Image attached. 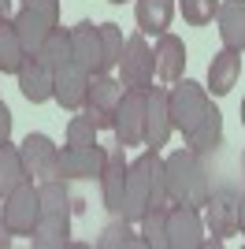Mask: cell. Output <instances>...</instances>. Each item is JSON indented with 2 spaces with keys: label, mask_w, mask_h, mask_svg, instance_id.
<instances>
[{
  "label": "cell",
  "mask_w": 245,
  "mask_h": 249,
  "mask_svg": "<svg viewBox=\"0 0 245 249\" xmlns=\"http://www.w3.org/2000/svg\"><path fill=\"white\" fill-rule=\"evenodd\" d=\"M108 4H126V0H108Z\"/></svg>",
  "instance_id": "cell-38"
},
{
  "label": "cell",
  "mask_w": 245,
  "mask_h": 249,
  "mask_svg": "<svg viewBox=\"0 0 245 249\" xmlns=\"http://www.w3.org/2000/svg\"><path fill=\"white\" fill-rule=\"evenodd\" d=\"M26 175L45 182V178H60V149L52 145V138L45 134H26V142L19 145Z\"/></svg>",
  "instance_id": "cell-11"
},
{
  "label": "cell",
  "mask_w": 245,
  "mask_h": 249,
  "mask_svg": "<svg viewBox=\"0 0 245 249\" xmlns=\"http://www.w3.org/2000/svg\"><path fill=\"white\" fill-rule=\"evenodd\" d=\"M167 178H163V160L156 149H145L130 167H126V190H122V212L126 223H138L145 208H167Z\"/></svg>",
  "instance_id": "cell-1"
},
{
  "label": "cell",
  "mask_w": 245,
  "mask_h": 249,
  "mask_svg": "<svg viewBox=\"0 0 245 249\" xmlns=\"http://www.w3.org/2000/svg\"><path fill=\"white\" fill-rule=\"evenodd\" d=\"M8 11H11V0H0V22L8 19Z\"/></svg>",
  "instance_id": "cell-35"
},
{
  "label": "cell",
  "mask_w": 245,
  "mask_h": 249,
  "mask_svg": "<svg viewBox=\"0 0 245 249\" xmlns=\"http://www.w3.org/2000/svg\"><path fill=\"white\" fill-rule=\"evenodd\" d=\"M219 142H223V112L212 108V112L186 134V149H193V153L204 156V153H212V149H219Z\"/></svg>",
  "instance_id": "cell-24"
},
{
  "label": "cell",
  "mask_w": 245,
  "mask_h": 249,
  "mask_svg": "<svg viewBox=\"0 0 245 249\" xmlns=\"http://www.w3.org/2000/svg\"><path fill=\"white\" fill-rule=\"evenodd\" d=\"M238 231L245 234V194L238 197Z\"/></svg>",
  "instance_id": "cell-34"
},
{
  "label": "cell",
  "mask_w": 245,
  "mask_h": 249,
  "mask_svg": "<svg viewBox=\"0 0 245 249\" xmlns=\"http://www.w3.org/2000/svg\"><path fill=\"white\" fill-rule=\"evenodd\" d=\"M15 30L26 49V56H37L41 45L49 41V34L60 26V0H22L15 15Z\"/></svg>",
  "instance_id": "cell-4"
},
{
  "label": "cell",
  "mask_w": 245,
  "mask_h": 249,
  "mask_svg": "<svg viewBox=\"0 0 245 249\" xmlns=\"http://www.w3.org/2000/svg\"><path fill=\"white\" fill-rule=\"evenodd\" d=\"M134 15H138V30L141 34H156L160 37L175 19V0H138Z\"/></svg>",
  "instance_id": "cell-22"
},
{
  "label": "cell",
  "mask_w": 245,
  "mask_h": 249,
  "mask_svg": "<svg viewBox=\"0 0 245 249\" xmlns=\"http://www.w3.org/2000/svg\"><path fill=\"white\" fill-rule=\"evenodd\" d=\"M101 45H104V71H115V67H119L122 49H126L122 30L115 26V22H101Z\"/></svg>",
  "instance_id": "cell-29"
},
{
  "label": "cell",
  "mask_w": 245,
  "mask_h": 249,
  "mask_svg": "<svg viewBox=\"0 0 245 249\" xmlns=\"http://www.w3.org/2000/svg\"><path fill=\"white\" fill-rule=\"evenodd\" d=\"M242 126H245V97H242Z\"/></svg>",
  "instance_id": "cell-36"
},
{
  "label": "cell",
  "mask_w": 245,
  "mask_h": 249,
  "mask_svg": "<svg viewBox=\"0 0 245 249\" xmlns=\"http://www.w3.org/2000/svg\"><path fill=\"white\" fill-rule=\"evenodd\" d=\"M89 78H93V74L86 71L74 56L63 63V67H56L52 97L60 101V108H67V112H82V104H86V89H89Z\"/></svg>",
  "instance_id": "cell-10"
},
{
  "label": "cell",
  "mask_w": 245,
  "mask_h": 249,
  "mask_svg": "<svg viewBox=\"0 0 245 249\" xmlns=\"http://www.w3.org/2000/svg\"><path fill=\"white\" fill-rule=\"evenodd\" d=\"M119 246L134 249V246H145V242H141V234H134V231H130V223H126L122 216H115V223H108V227L101 231L97 249H119Z\"/></svg>",
  "instance_id": "cell-28"
},
{
  "label": "cell",
  "mask_w": 245,
  "mask_h": 249,
  "mask_svg": "<svg viewBox=\"0 0 245 249\" xmlns=\"http://www.w3.org/2000/svg\"><path fill=\"white\" fill-rule=\"evenodd\" d=\"M126 156H122V145H112L108 149V156H104V167H101V201L104 208L112 212V216H119L122 212V190H126Z\"/></svg>",
  "instance_id": "cell-13"
},
{
  "label": "cell",
  "mask_w": 245,
  "mask_h": 249,
  "mask_svg": "<svg viewBox=\"0 0 245 249\" xmlns=\"http://www.w3.org/2000/svg\"><path fill=\"white\" fill-rule=\"evenodd\" d=\"M242 175H245V153H242Z\"/></svg>",
  "instance_id": "cell-37"
},
{
  "label": "cell",
  "mask_w": 245,
  "mask_h": 249,
  "mask_svg": "<svg viewBox=\"0 0 245 249\" xmlns=\"http://www.w3.org/2000/svg\"><path fill=\"white\" fill-rule=\"evenodd\" d=\"M22 182H34V178L26 175L22 153L11 145V142H4V145H0V201L8 197V194H15Z\"/></svg>",
  "instance_id": "cell-23"
},
{
  "label": "cell",
  "mask_w": 245,
  "mask_h": 249,
  "mask_svg": "<svg viewBox=\"0 0 245 249\" xmlns=\"http://www.w3.org/2000/svg\"><path fill=\"white\" fill-rule=\"evenodd\" d=\"M204 223L212 231V238H230L238 234V194L234 190H215L204 205Z\"/></svg>",
  "instance_id": "cell-16"
},
{
  "label": "cell",
  "mask_w": 245,
  "mask_h": 249,
  "mask_svg": "<svg viewBox=\"0 0 245 249\" xmlns=\"http://www.w3.org/2000/svg\"><path fill=\"white\" fill-rule=\"evenodd\" d=\"M215 26L223 37V49H245V0H223L215 8Z\"/></svg>",
  "instance_id": "cell-20"
},
{
  "label": "cell",
  "mask_w": 245,
  "mask_h": 249,
  "mask_svg": "<svg viewBox=\"0 0 245 249\" xmlns=\"http://www.w3.org/2000/svg\"><path fill=\"white\" fill-rule=\"evenodd\" d=\"M22 60H26V49L19 41V30L15 22H0V74H19Z\"/></svg>",
  "instance_id": "cell-25"
},
{
  "label": "cell",
  "mask_w": 245,
  "mask_h": 249,
  "mask_svg": "<svg viewBox=\"0 0 245 249\" xmlns=\"http://www.w3.org/2000/svg\"><path fill=\"white\" fill-rule=\"evenodd\" d=\"M122 101V82L112 78V71L104 74H93L89 78V89H86V104L82 112L93 119L97 130H112V119H115V108Z\"/></svg>",
  "instance_id": "cell-6"
},
{
  "label": "cell",
  "mask_w": 245,
  "mask_h": 249,
  "mask_svg": "<svg viewBox=\"0 0 245 249\" xmlns=\"http://www.w3.org/2000/svg\"><path fill=\"white\" fill-rule=\"evenodd\" d=\"M178 4H182V19L190 26H208L219 8V0H178Z\"/></svg>",
  "instance_id": "cell-30"
},
{
  "label": "cell",
  "mask_w": 245,
  "mask_h": 249,
  "mask_svg": "<svg viewBox=\"0 0 245 249\" xmlns=\"http://www.w3.org/2000/svg\"><path fill=\"white\" fill-rule=\"evenodd\" d=\"M11 238H15V234H11L8 219H4V208H0V249H8V246H11Z\"/></svg>",
  "instance_id": "cell-33"
},
{
  "label": "cell",
  "mask_w": 245,
  "mask_h": 249,
  "mask_svg": "<svg viewBox=\"0 0 245 249\" xmlns=\"http://www.w3.org/2000/svg\"><path fill=\"white\" fill-rule=\"evenodd\" d=\"M41 60L49 63L52 71H56V67H63V63L71 60L74 56V49H71V30H63V26H56V30L49 34V41L41 45V52H37Z\"/></svg>",
  "instance_id": "cell-27"
},
{
  "label": "cell",
  "mask_w": 245,
  "mask_h": 249,
  "mask_svg": "<svg viewBox=\"0 0 245 249\" xmlns=\"http://www.w3.org/2000/svg\"><path fill=\"white\" fill-rule=\"evenodd\" d=\"M163 178H167V197L178 205L204 208L212 197V182H208V167H204L201 153L193 149H178L163 160Z\"/></svg>",
  "instance_id": "cell-3"
},
{
  "label": "cell",
  "mask_w": 245,
  "mask_h": 249,
  "mask_svg": "<svg viewBox=\"0 0 245 249\" xmlns=\"http://www.w3.org/2000/svg\"><path fill=\"white\" fill-rule=\"evenodd\" d=\"M182 71H186V45H182V37L163 30L156 37V49H153V74L163 86H171L182 78Z\"/></svg>",
  "instance_id": "cell-15"
},
{
  "label": "cell",
  "mask_w": 245,
  "mask_h": 249,
  "mask_svg": "<svg viewBox=\"0 0 245 249\" xmlns=\"http://www.w3.org/2000/svg\"><path fill=\"white\" fill-rule=\"evenodd\" d=\"M37 197H41V212L30 231V246L34 249H63L67 234H71V212H82V201L63 186V178H45L37 186Z\"/></svg>",
  "instance_id": "cell-2"
},
{
  "label": "cell",
  "mask_w": 245,
  "mask_h": 249,
  "mask_svg": "<svg viewBox=\"0 0 245 249\" xmlns=\"http://www.w3.org/2000/svg\"><path fill=\"white\" fill-rule=\"evenodd\" d=\"M167 108H171L175 130H182V138H186L215 104H212V97H208V86L178 78V82H171V89H167Z\"/></svg>",
  "instance_id": "cell-5"
},
{
  "label": "cell",
  "mask_w": 245,
  "mask_h": 249,
  "mask_svg": "<svg viewBox=\"0 0 245 249\" xmlns=\"http://www.w3.org/2000/svg\"><path fill=\"white\" fill-rule=\"evenodd\" d=\"M145 108H149V89H122V101L115 108L112 130L115 142L126 145H145Z\"/></svg>",
  "instance_id": "cell-7"
},
{
  "label": "cell",
  "mask_w": 245,
  "mask_h": 249,
  "mask_svg": "<svg viewBox=\"0 0 245 249\" xmlns=\"http://www.w3.org/2000/svg\"><path fill=\"white\" fill-rule=\"evenodd\" d=\"M138 223H141L145 249H167V208H145Z\"/></svg>",
  "instance_id": "cell-26"
},
{
  "label": "cell",
  "mask_w": 245,
  "mask_h": 249,
  "mask_svg": "<svg viewBox=\"0 0 245 249\" xmlns=\"http://www.w3.org/2000/svg\"><path fill=\"white\" fill-rule=\"evenodd\" d=\"M119 82L126 89H153V49L145 34H134L119 56Z\"/></svg>",
  "instance_id": "cell-9"
},
{
  "label": "cell",
  "mask_w": 245,
  "mask_h": 249,
  "mask_svg": "<svg viewBox=\"0 0 245 249\" xmlns=\"http://www.w3.org/2000/svg\"><path fill=\"white\" fill-rule=\"evenodd\" d=\"M71 49H74V60H78L89 74H104L101 26H93V22H78V26H71Z\"/></svg>",
  "instance_id": "cell-19"
},
{
  "label": "cell",
  "mask_w": 245,
  "mask_h": 249,
  "mask_svg": "<svg viewBox=\"0 0 245 249\" xmlns=\"http://www.w3.org/2000/svg\"><path fill=\"white\" fill-rule=\"evenodd\" d=\"M238 74H242V56L234 49L215 52L212 63H208V89H212V97H227L238 86Z\"/></svg>",
  "instance_id": "cell-21"
},
{
  "label": "cell",
  "mask_w": 245,
  "mask_h": 249,
  "mask_svg": "<svg viewBox=\"0 0 245 249\" xmlns=\"http://www.w3.org/2000/svg\"><path fill=\"white\" fill-rule=\"evenodd\" d=\"M4 219H8L11 234H26L30 238L34 223H37V212H41V197H37V186L34 182H22L15 194L4 197Z\"/></svg>",
  "instance_id": "cell-12"
},
{
  "label": "cell",
  "mask_w": 245,
  "mask_h": 249,
  "mask_svg": "<svg viewBox=\"0 0 245 249\" xmlns=\"http://www.w3.org/2000/svg\"><path fill=\"white\" fill-rule=\"evenodd\" d=\"M52 82H56V71L41 56H26L19 67V93L30 104H45L52 101Z\"/></svg>",
  "instance_id": "cell-17"
},
{
  "label": "cell",
  "mask_w": 245,
  "mask_h": 249,
  "mask_svg": "<svg viewBox=\"0 0 245 249\" xmlns=\"http://www.w3.org/2000/svg\"><path fill=\"white\" fill-rule=\"evenodd\" d=\"M104 156L108 149H101L97 142L93 145H71L60 153V178H101V167H104Z\"/></svg>",
  "instance_id": "cell-14"
},
{
  "label": "cell",
  "mask_w": 245,
  "mask_h": 249,
  "mask_svg": "<svg viewBox=\"0 0 245 249\" xmlns=\"http://www.w3.org/2000/svg\"><path fill=\"white\" fill-rule=\"evenodd\" d=\"M0 104H4V101H0Z\"/></svg>",
  "instance_id": "cell-39"
},
{
  "label": "cell",
  "mask_w": 245,
  "mask_h": 249,
  "mask_svg": "<svg viewBox=\"0 0 245 249\" xmlns=\"http://www.w3.org/2000/svg\"><path fill=\"white\" fill-rule=\"evenodd\" d=\"M175 123H171V108H167V89L153 86L149 89V108H145V145L149 149H160L167 145Z\"/></svg>",
  "instance_id": "cell-18"
},
{
  "label": "cell",
  "mask_w": 245,
  "mask_h": 249,
  "mask_svg": "<svg viewBox=\"0 0 245 249\" xmlns=\"http://www.w3.org/2000/svg\"><path fill=\"white\" fill-rule=\"evenodd\" d=\"M67 142H71V145H93V142H97V126H93V119L86 112H78L71 123H67Z\"/></svg>",
  "instance_id": "cell-31"
},
{
  "label": "cell",
  "mask_w": 245,
  "mask_h": 249,
  "mask_svg": "<svg viewBox=\"0 0 245 249\" xmlns=\"http://www.w3.org/2000/svg\"><path fill=\"white\" fill-rule=\"evenodd\" d=\"M204 246V219L193 205H167V249H201Z\"/></svg>",
  "instance_id": "cell-8"
},
{
  "label": "cell",
  "mask_w": 245,
  "mask_h": 249,
  "mask_svg": "<svg viewBox=\"0 0 245 249\" xmlns=\"http://www.w3.org/2000/svg\"><path fill=\"white\" fill-rule=\"evenodd\" d=\"M11 134V112H8V104H0V145L8 142Z\"/></svg>",
  "instance_id": "cell-32"
}]
</instances>
